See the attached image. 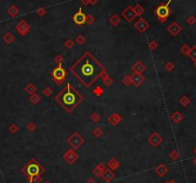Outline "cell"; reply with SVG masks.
I'll return each instance as SVG.
<instances>
[{
	"instance_id": "6da1fadb",
	"label": "cell",
	"mask_w": 196,
	"mask_h": 183,
	"mask_svg": "<svg viewBox=\"0 0 196 183\" xmlns=\"http://www.w3.org/2000/svg\"><path fill=\"white\" fill-rule=\"evenodd\" d=\"M70 70L87 87L94 84L96 80L105 73L102 65L91 53H86Z\"/></svg>"
},
{
	"instance_id": "7a4b0ae2",
	"label": "cell",
	"mask_w": 196,
	"mask_h": 183,
	"mask_svg": "<svg viewBox=\"0 0 196 183\" xmlns=\"http://www.w3.org/2000/svg\"><path fill=\"white\" fill-rule=\"evenodd\" d=\"M56 101L67 112H70L80 103L82 96L74 88H72L69 84H67V85L56 96Z\"/></svg>"
},
{
	"instance_id": "3957f363",
	"label": "cell",
	"mask_w": 196,
	"mask_h": 183,
	"mask_svg": "<svg viewBox=\"0 0 196 183\" xmlns=\"http://www.w3.org/2000/svg\"><path fill=\"white\" fill-rule=\"evenodd\" d=\"M22 172L27 177H37L40 175L44 172V169L36 159H31L25 166L22 168Z\"/></svg>"
},
{
	"instance_id": "277c9868",
	"label": "cell",
	"mask_w": 196,
	"mask_h": 183,
	"mask_svg": "<svg viewBox=\"0 0 196 183\" xmlns=\"http://www.w3.org/2000/svg\"><path fill=\"white\" fill-rule=\"evenodd\" d=\"M154 13L155 15H156L157 18L159 19L161 23H163L168 18V16H169L171 10L169 8V6L163 3V4H161L160 6H158L157 8L155 9Z\"/></svg>"
},
{
	"instance_id": "5b68a950",
	"label": "cell",
	"mask_w": 196,
	"mask_h": 183,
	"mask_svg": "<svg viewBox=\"0 0 196 183\" xmlns=\"http://www.w3.org/2000/svg\"><path fill=\"white\" fill-rule=\"evenodd\" d=\"M84 142H85V140L79 135V133H77V132L72 134L67 140V143L69 144L73 149H78V148H80L82 145L84 144Z\"/></svg>"
},
{
	"instance_id": "8992f818",
	"label": "cell",
	"mask_w": 196,
	"mask_h": 183,
	"mask_svg": "<svg viewBox=\"0 0 196 183\" xmlns=\"http://www.w3.org/2000/svg\"><path fill=\"white\" fill-rule=\"evenodd\" d=\"M52 76H53V79L56 82H63L64 80V78H65V71H64V69L62 67L61 64L53 70Z\"/></svg>"
},
{
	"instance_id": "52a82bcc",
	"label": "cell",
	"mask_w": 196,
	"mask_h": 183,
	"mask_svg": "<svg viewBox=\"0 0 196 183\" xmlns=\"http://www.w3.org/2000/svg\"><path fill=\"white\" fill-rule=\"evenodd\" d=\"M122 16L124 17L128 22H132L133 20L135 19V17L137 16L135 11H134V7L132 6L126 7L124 11L122 12Z\"/></svg>"
},
{
	"instance_id": "ba28073f",
	"label": "cell",
	"mask_w": 196,
	"mask_h": 183,
	"mask_svg": "<svg viewBox=\"0 0 196 183\" xmlns=\"http://www.w3.org/2000/svg\"><path fill=\"white\" fill-rule=\"evenodd\" d=\"M149 27H150L149 23L147 22L146 19L142 18V17H140V18L135 23V28L137 29V31H139V33H144Z\"/></svg>"
},
{
	"instance_id": "9c48e42d",
	"label": "cell",
	"mask_w": 196,
	"mask_h": 183,
	"mask_svg": "<svg viewBox=\"0 0 196 183\" xmlns=\"http://www.w3.org/2000/svg\"><path fill=\"white\" fill-rule=\"evenodd\" d=\"M78 157H79V155L75 153L73 150H68L64 155V159L70 165L74 164L75 161L78 159Z\"/></svg>"
},
{
	"instance_id": "30bf717a",
	"label": "cell",
	"mask_w": 196,
	"mask_h": 183,
	"mask_svg": "<svg viewBox=\"0 0 196 183\" xmlns=\"http://www.w3.org/2000/svg\"><path fill=\"white\" fill-rule=\"evenodd\" d=\"M86 19H87V15H86L84 13V12L82 11V8L79 9V11L77 13H75L74 15H73V21L76 23L77 25L85 24Z\"/></svg>"
},
{
	"instance_id": "8fae6325",
	"label": "cell",
	"mask_w": 196,
	"mask_h": 183,
	"mask_svg": "<svg viewBox=\"0 0 196 183\" xmlns=\"http://www.w3.org/2000/svg\"><path fill=\"white\" fill-rule=\"evenodd\" d=\"M16 30H18V32L21 34V36H25V34L29 33L30 26L25 20H21V21L18 24V26H16Z\"/></svg>"
},
{
	"instance_id": "7c38bea8",
	"label": "cell",
	"mask_w": 196,
	"mask_h": 183,
	"mask_svg": "<svg viewBox=\"0 0 196 183\" xmlns=\"http://www.w3.org/2000/svg\"><path fill=\"white\" fill-rule=\"evenodd\" d=\"M148 142L150 143V145H152L153 147H158L159 145L163 142V138H161L158 133H153L152 135H150V137L148 138Z\"/></svg>"
},
{
	"instance_id": "4fadbf2b",
	"label": "cell",
	"mask_w": 196,
	"mask_h": 183,
	"mask_svg": "<svg viewBox=\"0 0 196 183\" xmlns=\"http://www.w3.org/2000/svg\"><path fill=\"white\" fill-rule=\"evenodd\" d=\"M167 31L172 34V36H177V34L182 31V28L177 22H172L167 27Z\"/></svg>"
},
{
	"instance_id": "5bb4252c",
	"label": "cell",
	"mask_w": 196,
	"mask_h": 183,
	"mask_svg": "<svg viewBox=\"0 0 196 183\" xmlns=\"http://www.w3.org/2000/svg\"><path fill=\"white\" fill-rule=\"evenodd\" d=\"M144 77L140 73H134L133 76H131V81H132V84L135 85H140L144 82Z\"/></svg>"
},
{
	"instance_id": "9a60e30c",
	"label": "cell",
	"mask_w": 196,
	"mask_h": 183,
	"mask_svg": "<svg viewBox=\"0 0 196 183\" xmlns=\"http://www.w3.org/2000/svg\"><path fill=\"white\" fill-rule=\"evenodd\" d=\"M154 171H155V172H156L158 175H159V177H163L168 172V168L164 164H160V165H158V166L154 169Z\"/></svg>"
},
{
	"instance_id": "2e32d148",
	"label": "cell",
	"mask_w": 196,
	"mask_h": 183,
	"mask_svg": "<svg viewBox=\"0 0 196 183\" xmlns=\"http://www.w3.org/2000/svg\"><path fill=\"white\" fill-rule=\"evenodd\" d=\"M102 177H103V179H104L106 182H110V181H112L113 178H115V174H113V171L110 168L109 169L105 168L104 172H103Z\"/></svg>"
},
{
	"instance_id": "e0dca14e",
	"label": "cell",
	"mask_w": 196,
	"mask_h": 183,
	"mask_svg": "<svg viewBox=\"0 0 196 183\" xmlns=\"http://www.w3.org/2000/svg\"><path fill=\"white\" fill-rule=\"evenodd\" d=\"M146 66L144 65L142 61H137L135 64L133 65V70L134 72H136V73H142L144 70H145Z\"/></svg>"
},
{
	"instance_id": "ac0fdd59",
	"label": "cell",
	"mask_w": 196,
	"mask_h": 183,
	"mask_svg": "<svg viewBox=\"0 0 196 183\" xmlns=\"http://www.w3.org/2000/svg\"><path fill=\"white\" fill-rule=\"evenodd\" d=\"M105 165L103 163H100L99 165H97L94 169H93V174L96 177H102V175H103V172L105 170Z\"/></svg>"
},
{
	"instance_id": "d6986e66",
	"label": "cell",
	"mask_w": 196,
	"mask_h": 183,
	"mask_svg": "<svg viewBox=\"0 0 196 183\" xmlns=\"http://www.w3.org/2000/svg\"><path fill=\"white\" fill-rule=\"evenodd\" d=\"M108 167L111 169L112 171H115L117 170L119 167V163L116 159H111L108 162Z\"/></svg>"
},
{
	"instance_id": "ffe728a7",
	"label": "cell",
	"mask_w": 196,
	"mask_h": 183,
	"mask_svg": "<svg viewBox=\"0 0 196 183\" xmlns=\"http://www.w3.org/2000/svg\"><path fill=\"white\" fill-rule=\"evenodd\" d=\"M110 23H111L113 26H117L118 24L120 23L119 16L116 15V13H113V15L110 17Z\"/></svg>"
},
{
	"instance_id": "44dd1931",
	"label": "cell",
	"mask_w": 196,
	"mask_h": 183,
	"mask_svg": "<svg viewBox=\"0 0 196 183\" xmlns=\"http://www.w3.org/2000/svg\"><path fill=\"white\" fill-rule=\"evenodd\" d=\"M134 11H135V13H136V15H142V13H144V11H145V9H144L142 5L137 4V5H136L135 7H134Z\"/></svg>"
},
{
	"instance_id": "7402d4cb",
	"label": "cell",
	"mask_w": 196,
	"mask_h": 183,
	"mask_svg": "<svg viewBox=\"0 0 196 183\" xmlns=\"http://www.w3.org/2000/svg\"><path fill=\"white\" fill-rule=\"evenodd\" d=\"M182 119H183V115H182V113H181V112L176 111V112H174V113H173V115H172V120L174 121L175 123H179Z\"/></svg>"
},
{
	"instance_id": "603a6c76",
	"label": "cell",
	"mask_w": 196,
	"mask_h": 183,
	"mask_svg": "<svg viewBox=\"0 0 196 183\" xmlns=\"http://www.w3.org/2000/svg\"><path fill=\"white\" fill-rule=\"evenodd\" d=\"M28 181H29V183H40L42 182V177H40V175H37V177H29Z\"/></svg>"
},
{
	"instance_id": "cb8c5ba5",
	"label": "cell",
	"mask_w": 196,
	"mask_h": 183,
	"mask_svg": "<svg viewBox=\"0 0 196 183\" xmlns=\"http://www.w3.org/2000/svg\"><path fill=\"white\" fill-rule=\"evenodd\" d=\"M109 120H110V122H112L113 125H116V124L120 121V117L118 116V114H113L110 117Z\"/></svg>"
},
{
	"instance_id": "d4e9b609",
	"label": "cell",
	"mask_w": 196,
	"mask_h": 183,
	"mask_svg": "<svg viewBox=\"0 0 196 183\" xmlns=\"http://www.w3.org/2000/svg\"><path fill=\"white\" fill-rule=\"evenodd\" d=\"M8 13H9L12 16H15L16 15H18V13H19V11H18V9L16 8V6H12L11 8H10L9 11H8Z\"/></svg>"
},
{
	"instance_id": "484cf974",
	"label": "cell",
	"mask_w": 196,
	"mask_h": 183,
	"mask_svg": "<svg viewBox=\"0 0 196 183\" xmlns=\"http://www.w3.org/2000/svg\"><path fill=\"white\" fill-rule=\"evenodd\" d=\"M169 157L171 158L172 160H176V159H178L179 157H180V154L178 153V151H172L171 153H169Z\"/></svg>"
},
{
	"instance_id": "4316f807",
	"label": "cell",
	"mask_w": 196,
	"mask_h": 183,
	"mask_svg": "<svg viewBox=\"0 0 196 183\" xmlns=\"http://www.w3.org/2000/svg\"><path fill=\"white\" fill-rule=\"evenodd\" d=\"M188 56H190L193 61H196V46L190 48V51Z\"/></svg>"
},
{
	"instance_id": "83f0119b",
	"label": "cell",
	"mask_w": 196,
	"mask_h": 183,
	"mask_svg": "<svg viewBox=\"0 0 196 183\" xmlns=\"http://www.w3.org/2000/svg\"><path fill=\"white\" fill-rule=\"evenodd\" d=\"M190 48L188 47V45H183L181 48V52L183 53L185 56H188V54H190Z\"/></svg>"
},
{
	"instance_id": "f1b7e54d",
	"label": "cell",
	"mask_w": 196,
	"mask_h": 183,
	"mask_svg": "<svg viewBox=\"0 0 196 183\" xmlns=\"http://www.w3.org/2000/svg\"><path fill=\"white\" fill-rule=\"evenodd\" d=\"M190 99H188L187 96H184L183 98H182L181 100H180V103H182V105H183L184 106H187L188 103H190Z\"/></svg>"
},
{
	"instance_id": "f546056e",
	"label": "cell",
	"mask_w": 196,
	"mask_h": 183,
	"mask_svg": "<svg viewBox=\"0 0 196 183\" xmlns=\"http://www.w3.org/2000/svg\"><path fill=\"white\" fill-rule=\"evenodd\" d=\"M31 102H32L33 103H39L40 102V97L39 95H37V94H35V93H34L33 94V96L32 97H31Z\"/></svg>"
},
{
	"instance_id": "4dcf8cb0",
	"label": "cell",
	"mask_w": 196,
	"mask_h": 183,
	"mask_svg": "<svg viewBox=\"0 0 196 183\" xmlns=\"http://www.w3.org/2000/svg\"><path fill=\"white\" fill-rule=\"evenodd\" d=\"M75 40H76V42L78 43V44H83L84 42H85V37H84V36H82V34H79V36H77V37L75 39Z\"/></svg>"
},
{
	"instance_id": "1f68e13d",
	"label": "cell",
	"mask_w": 196,
	"mask_h": 183,
	"mask_svg": "<svg viewBox=\"0 0 196 183\" xmlns=\"http://www.w3.org/2000/svg\"><path fill=\"white\" fill-rule=\"evenodd\" d=\"M94 20H95V18L93 17V15H87V19H86V22H87L88 24H92V23L94 22Z\"/></svg>"
},
{
	"instance_id": "d6a6232c",
	"label": "cell",
	"mask_w": 196,
	"mask_h": 183,
	"mask_svg": "<svg viewBox=\"0 0 196 183\" xmlns=\"http://www.w3.org/2000/svg\"><path fill=\"white\" fill-rule=\"evenodd\" d=\"M123 82H124L126 85H129L130 82H132V81H131V76L130 75H126L125 78L123 79Z\"/></svg>"
},
{
	"instance_id": "836d02e7",
	"label": "cell",
	"mask_w": 196,
	"mask_h": 183,
	"mask_svg": "<svg viewBox=\"0 0 196 183\" xmlns=\"http://www.w3.org/2000/svg\"><path fill=\"white\" fill-rule=\"evenodd\" d=\"M37 13H38V15H39L40 16H43V15L46 13V10L44 9V8H40V9L37 11Z\"/></svg>"
},
{
	"instance_id": "e575fe53",
	"label": "cell",
	"mask_w": 196,
	"mask_h": 183,
	"mask_svg": "<svg viewBox=\"0 0 196 183\" xmlns=\"http://www.w3.org/2000/svg\"><path fill=\"white\" fill-rule=\"evenodd\" d=\"M64 45H65V47H67V48H68V49H70V48H72V47H73L74 43H73V41H72V40L68 39L67 41H65Z\"/></svg>"
},
{
	"instance_id": "d590c367",
	"label": "cell",
	"mask_w": 196,
	"mask_h": 183,
	"mask_svg": "<svg viewBox=\"0 0 196 183\" xmlns=\"http://www.w3.org/2000/svg\"><path fill=\"white\" fill-rule=\"evenodd\" d=\"M51 92H52V90L49 88V87H47V88H45V89H43V91H42V93L44 95H46V96H49L50 94H51Z\"/></svg>"
},
{
	"instance_id": "8d00e7d4",
	"label": "cell",
	"mask_w": 196,
	"mask_h": 183,
	"mask_svg": "<svg viewBox=\"0 0 196 183\" xmlns=\"http://www.w3.org/2000/svg\"><path fill=\"white\" fill-rule=\"evenodd\" d=\"M95 94H97V95H101L102 94V92H103V90H102V88L101 87H96L95 89H94V91H93Z\"/></svg>"
},
{
	"instance_id": "74e56055",
	"label": "cell",
	"mask_w": 196,
	"mask_h": 183,
	"mask_svg": "<svg viewBox=\"0 0 196 183\" xmlns=\"http://www.w3.org/2000/svg\"><path fill=\"white\" fill-rule=\"evenodd\" d=\"M195 22V18L193 16H190V17H188V24H193Z\"/></svg>"
},
{
	"instance_id": "f35d334b",
	"label": "cell",
	"mask_w": 196,
	"mask_h": 183,
	"mask_svg": "<svg viewBox=\"0 0 196 183\" xmlns=\"http://www.w3.org/2000/svg\"><path fill=\"white\" fill-rule=\"evenodd\" d=\"M150 47H151V49H156L157 48V46H158V44L155 42V41H152V42H150Z\"/></svg>"
},
{
	"instance_id": "ab89813d",
	"label": "cell",
	"mask_w": 196,
	"mask_h": 183,
	"mask_svg": "<svg viewBox=\"0 0 196 183\" xmlns=\"http://www.w3.org/2000/svg\"><path fill=\"white\" fill-rule=\"evenodd\" d=\"M166 68L168 69V70H172V68H173V65L171 64V63H168V64L166 65Z\"/></svg>"
},
{
	"instance_id": "60d3db41",
	"label": "cell",
	"mask_w": 196,
	"mask_h": 183,
	"mask_svg": "<svg viewBox=\"0 0 196 183\" xmlns=\"http://www.w3.org/2000/svg\"><path fill=\"white\" fill-rule=\"evenodd\" d=\"M88 2L91 3V4H92V5H94L96 2H97V0H88Z\"/></svg>"
},
{
	"instance_id": "b9f144b4",
	"label": "cell",
	"mask_w": 196,
	"mask_h": 183,
	"mask_svg": "<svg viewBox=\"0 0 196 183\" xmlns=\"http://www.w3.org/2000/svg\"><path fill=\"white\" fill-rule=\"evenodd\" d=\"M82 3H83L84 5H87V4H88V0H82Z\"/></svg>"
},
{
	"instance_id": "7bdbcfd3",
	"label": "cell",
	"mask_w": 196,
	"mask_h": 183,
	"mask_svg": "<svg viewBox=\"0 0 196 183\" xmlns=\"http://www.w3.org/2000/svg\"><path fill=\"white\" fill-rule=\"evenodd\" d=\"M87 183H96V182L92 178H91V179H88V180L87 181Z\"/></svg>"
},
{
	"instance_id": "ee69618b",
	"label": "cell",
	"mask_w": 196,
	"mask_h": 183,
	"mask_svg": "<svg viewBox=\"0 0 196 183\" xmlns=\"http://www.w3.org/2000/svg\"><path fill=\"white\" fill-rule=\"evenodd\" d=\"M171 2H172V0H168V1H167V3H166V5H168V6H169V4H170Z\"/></svg>"
},
{
	"instance_id": "f6af8a7d",
	"label": "cell",
	"mask_w": 196,
	"mask_h": 183,
	"mask_svg": "<svg viewBox=\"0 0 196 183\" xmlns=\"http://www.w3.org/2000/svg\"><path fill=\"white\" fill-rule=\"evenodd\" d=\"M166 183H176V182L173 181V180H170V181H166Z\"/></svg>"
},
{
	"instance_id": "bcb514c9",
	"label": "cell",
	"mask_w": 196,
	"mask_h": 183,
	"mask_svg": "<svg viewBox=\"0 0 196 183\" xmlns=\"http://www.w3.org/2000/svg\"><path fill=\"white\" fill-rule=\"evenodd\" d=\"M194 66L196 67V61H194Z\"/></svg>"
},
{
	"instance_id": "7dc6e473",
	"label": "cell",
	"mask_w": 196,
	"mask_h": 183,
	"mask_svg": "<svg viewBox=\"0 0 196 183\" xmlns=\"http://www.w3.org/2000/svg\"><path fill=\"white\" fill-rule=\"evenodd\" d=\"M44 183H50V182H49V181H45V182H44Z\"/></svg>"
},
{
	"instance_id": "c3c4849f",
	"label": "cell",
	"mask_w": 196,
	"mask_h": 183,
	"mask_svg": "<svg viewBox=\"0 0 196 183\" xmlns=\"http://www.w3.org/2000/svg\"><path fill=\"white\" fill-rule=\"evenodd\" d=\"M194 163L196 164V159H194Z\"/></svg>"
},
{
	"instance_id": "681fc988",
	"label": "cell",
	"mask_w": 196,
	"mask_h": 183,
	"mask_svg": "<svg viewBox=\"0 0 196 183\" xmlns=\"http://www.w3.org/2000/svg\"><path fill=\"white\" fill-rule=\"evenodd\" d=\"M194 151H195V153H196V149H195V150H194Z\"/></svg>"
}]
</instances>
